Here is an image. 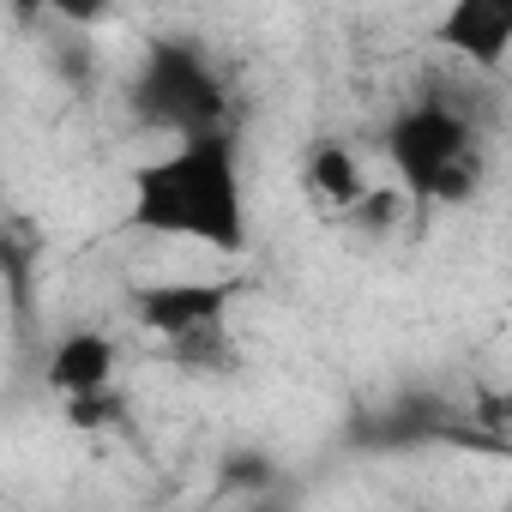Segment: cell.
I'll return each mask as SVG.
<instances>
[{"label":"cell","instance_id":"obj_1","mask_svg":"<svg viewBox=\"0 0 512 512\" xmlns=\"http://www.w3.org/2000/svg\"><path fill=\"white\" fill-rule=\"evenodd\" d=\"M127 223L163 241H199L211 253H247V187L235 163V133H187L163 157L133 169Z\"/></svg>","mask_w":512,"mask_h":512},{"label":"cell","instance_id":"obj_2","mask_svg":"<svg viewBox=\"0 0 512 512\" xmlns=\"http://www.w3.org/2000/svg\"><path fill=\"white\" fill-rule=\"evenodd\" d=\"M380 151L398 175V187L422 205H464L482 187V151H476V127L446 103V97H422L410 109H398L380 133Z\"/></svg>","mask_w":512,"mask_h":512},{"label":"cell","instance_id":"obj_3","mask_svg":"<svg viewBox=\"0 0 512 512\" xmlns=\"http://www.w3.org/2000/svg\"><path fill=\"white\" fill-rule=\"evenodd\" d=\"M247 296V278H157L133 290V320L175 362H223L229 356V308Z\"/></svg>","mask_w":512,"mask_h":512},{"label":"cell","instance_id":"obj_4","mask_svg":"<svg viewBox=\"0 0 512 512\" xmlns=\"http://www.w3.org/2000/svg\"><path fill=\"white\" fill-rule=\"evenodd\" d=\"M133 109L145 127L157 133H211L223 127L229 103H223V85L211 73V61L193 49V43H151L145 61H139V79H133Z\"/></svg>","mask_w":512,"mask_h":512},{"label":"cell","instance_id":"obj_5","mask_svg":"<svg viewBox=\"0 0 512 512\" xmlns=\"http://www.w3.org/2000/svg\"><path fill=\"white\" fill-rule=\"evenodd\" d=\"M434 43L476 73H500L512 61V0H446Z\"/></svg>","mask_w":512,"mask_h":512},{"label":"cell","instance_id":"obj_6","mask_svg":"<svg viewBox=\"0 0 512 512\" xmlns=\"http://www.w3.org/2000/svg\"><path fill=\"white\" fill-rule=\"evenodd\" d=\"M43 374H49V392H55L61 404L103 398V392H115L121 350H115V338H109V332L79 326V332L55 338V350H49V368H43Z\"/></svg>","mask_w":512,"mask_h":512},{"label":"cell","instance_id":"obj_7","mask_svg":"<svg viewBox=\"0 0 512 512\" xmlns=\"http://www.w3.org/2000/svg\"><path fill=\"white\" fill-rule=\"evenodd\" d=\"M302 187H308V199H314L320 211H332V217H350V211L374 193L362 157H356L350 145H338V139H326V145L308 151V163H302Z\"/></svg>","mask_w":512,"mask_h":512},{"label":"cell","instance_id":"obj_8","mask_svg":"<svg viewBox=\"0 0 512 512\" xmlns=\"http://www.w3.org/2000/svg\"><path fill=\"white\" fill-rule=\"evenodd\" d=\"M43 13H55L61 25H103L109 13H115V0H43Z\"/></svg>","mask_w":512,"mask_h":512},{"label":"cell","instance_id":"obj_9","mask_svg":"<svg viewBox=\"0 0 512 512\" xmlns=\"http://www.w3.org/2000/svg\"><path fill=\"white\" fill-rule=\"evenodd\" d=\"M488 410H494V416H488V422H494V428H506V434H512V392H500V398H494V404H488Z\"/></svg>","mask_w":512,"mask_h":512},{"label":"cell","instance_id":"obj_10","mask_svg":"<svg viewBox=\"0 0 512 512\" xmlns=\"http://www.w3.org/2000/svg\"><path fill=\"white\" fill-rule=\"evenodd\" d=\"M13 13H19V19H37V13H43V0H13Z\"/></svg>","mask_w":512,"mask_h":512},{"label":"cell","instance_id":"obj_11","mask_svg":"<svg viewBox=\"0 0 512 512\" xmlns=\"http://www.w3.org/2000/svg\"><path fill=\"white\" fill-rule=\"evenodd\" d=\"M506 314H512V296H506Z\"/></svg>","mask_w":512,"mask_h":512}]
</instances>
